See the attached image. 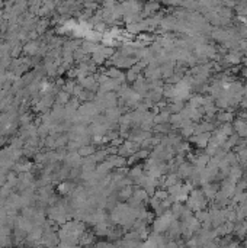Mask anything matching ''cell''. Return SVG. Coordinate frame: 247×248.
I'll return each instance as SVG.
<instances>
[{
	"label": "cell",
	"mask_w": 247,
	"mask_h": 248,
	"mask_svg": "<svg viewBox=\"0 0 247 248\" xmlns=\"http://www.w3.org/2000/svg\"><path fill=\"white\" fill-rule=\"evenodd\" d=\"M132 194H134V192L131 190V187H124V189H121L119 190V193H118V196L121 197V199H130V197H132Z\"/></svg>",
	"instance_id": "cell-1"
},
{
	"label": "cell",
	"mask_w": 247,
	"mask_h": 248,
	"mask_svg": "<svg viewBox=\"0 0 247 248\" xmlns=\"http://www.w3.org/2000/svg\"><path fill=\"white\" fill-rule=\"evenodd\" d=\"M137 78H138V74H137V73H135V71H134L132 68H128V73L125 74V80H127L128 83H132V84H134V81H135Z\"/></svg>",
	"instance_id": "cell-2"
},
{
	"label": "cell",
	"mask_w": 247,
	"mask_h": 248,
	"mask_svg": "<svg viewBox=\"0 0 247 248\" xmlns=\"http://www.w3.org/2000/svg\"><path fill=\"white\" fill-rule=\"evenodd\" d=\"M93 152H95V148H93V147H83L82 150L79 151V155L87 157V155H93Z\"/></svg>",
	"instance_id": "cell-3"
}]
</instances>
